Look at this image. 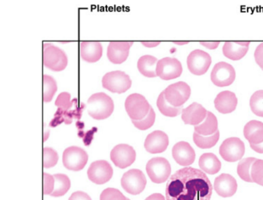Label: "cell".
I'll list each match as a JSON object with an SVG mask.
<instances>
[{"instance_id": "e0dca14e", "label": "cell", "mask_w": 263, "mask_h": 200, "mask_svg": "<svg viewBox=\"0 0 263 200\" xmlns=\"http://www.w3.org/2000/svg\"><path fill=\"white\" fill-rule=\"evenodd\" d=\"M169 138L162 130H155L148 134L145 142V148L151 153H160L166 150Z\"/></svg>"}, {"instance_id": "d590c367", "label": "cell", "mask_w": 263, "mask_h": 200, "mask_svg": "<svg viewBox=\"0 0 263 200\" xmlns=\"http://www.w3.org/2000/svg\"><path fill=\"white\" fill-rule=\"evenodd\" d=\"M251 177L253 183L263 186V160H256L252 164Z\"/></svg>"}, {"instance_id": "d6986e66", "label": "cell", "mask_w": 263, "mask_h": 200, "mask_svg": "<svg viewBox=\"0 0 263 200\" xmlns=\"http://www.w3.org/2000/svg\"><path fill=\"white\" fill-rule=\"evenodd\" d=\"M214 190L222 197L233 196L236 193L237 183L236 180L229 174H221L214 181Z\"/></svg>"}, {"instance_id": "603a6c76", "label": "cell", "mask_w": 263, "mask_h": 200, "mask_svg": "<svg viewBox=\"0 0 263 200\" xmlns=\"http://www.w3.org/2000/svg\"><path fill=\"white\" fill-rule=\"evenodd\" d=\"M103 55V46L98 41H82L80 43V56L88 62H96Z\"/></svg>"}, {"instance_id": "f546056e", "label": "cell", "mask_w": 263, "mask_h": 200, "mask_svg": "<svg viewBox=\"0 0 263 200\" xmlns=\"http://www.w3.org/2000/svg\"><path fill=\"white\" fill-rule=\"evenodd\" d=\"M220 132L219 130H217L214 135L209 136H201L197 132H194V142L195 144L201 149H209L215 146L217 144L218 141L219 140Z\"/></svg>"}, {"instance_id": "cb8c5ba5", "label": "cell", "mask_w": 263, "mask_h": 200, "mask_svg": "<svg viewBox=\"0 0 263 200\" xmlns=\"http://www.w3.org/2000/svg\"><path fill=\"white\" fill-rule=\"evenodd\" d=\"M243 135L250 144H260L263 142V123L260 121L248 122L243 128Z\"/></svg>"}, {"instance_id": "d6a6232c", "label": "cell", "mask_w": 263, "mask_h": 200, "mask_svg": "<svg viewBox=\"0 0 263 200\" xmlns=\"http://www.w3.org/2000/svg\"><path fill=\"white\" fill-rule=\"evenodd\" d=\"M252 113L258 117H263V90L254 92L250 100Z\"/></svg>"}, {"instance_id": "8992f818", "label": "cell", "mask_w": 263, "mask_h": 200, "mask_svg": "<svg viewBox=\"0 0 263 200\" xmlns=\"http://www.w3.org/2000/svg\"><path fill=\"white\" fill-rule=\"evenodd\" d=\"M146 170L152 182L160 184L168 180L171 173V166L164 158L156 157L148 162Z\"/></svg>"}, {"instance_id": "9a60e30c", "label": "cell", "mask_w": 263, "mask_h": 200, "mask_svg": "<svg viewBox=\"0 0 263 200\" xmlns=\"http://www.w3.org/2000/svg\"><path fill=\"white\" fill-rule=\"evenodd\" d=\"M113 172V168L108 162L98 161L91 164L87 173L91 182L95 184L103 185L111 180Z\"/></svg>"}, {"instance_id": "7bdbcfd3", "label": "cell", "mask_w": 263, "mask_h": 200, "mask_svg": "<svg viewBox=\"0 0 263 200\" xmlns=\"http://www.w3.org/2000/svg\"><path fill=\"white\" fill-rule=\"evenodd\" d=\"M251 148L256 152L263 153V142L260 144H250Z\"/></svg>"}, {"instance_id": "f1b7e54d", "label": "cell", "mask_w": 263, "mask_h": 200, "mask_svg": "<svg viewBox=\"0 0 263 200\" xmlns=\"http://www.w3.org/2000/svg\"><path fill=\"white\" fill-rule=\"evenodd\" d=\"M157 106L160 113L165 117H176L179 116L182 112L181 107H175L170 104L165 100L164 93L162 92L159 96L157 100Z\"/></svg>"}, {"instance_id": "1f68e13d", "label": "cell", "mask_w": 263, "mask_h": 200, "mask_svg": "<svg viewBox=\"0 0 263 200\" xmlns=\"http://www.w3.org/2000/svg\"><path fill=\"white\" fill-rule=\"evenodd\" d=\"M57 91L56 81L49 75H43V100L44 102L52 101Z\"/></svg>"}, {"instance_id": "2e32d148", "label": "cell", "mask_w": 263, "mask_h": 200, "mask_svg": "<svg viewBox=\"0 0 263 200\" xmlns=\"http://www.w3.org/2000/svg\"><path fill=\"white\" fill-rule=\"evenodd\" d=\"M133 42L111 41L107 48V58L116 64H122L127 60Z\"/></svg>"}, {"instance_id": "83f0119b", "label": "cell", "mask_w": 263, "mask_h": 200, "mask_svg": "<svg viewBox=\"0 0 263 200\" xmlns=\"http://www.w3.org/2000/svg\"><path fill=\"white\" fill-rule=\"evenodd\" d=\"M53 176L54 178V187L50 195L53 197L63 196L69 190L71 182L65 174H56Z\"/></svg>"}, {"instance_id": "6da1fadb", "label": "cell", "mask_w": 263, "mask_h": 200, "mask_svg": "<svg viewBox=\"0 0 263 200\" xmlns=\"http://www.w3.org/2000/svg\"><path fill=\"white\" fill-rule=\"evenodd\" d=\"M212 185L206 174L201 170L185 167L177 170L167 183V200H211Z\"/></svg>"}, {"instance_id": "4fadbf2b", "label": "cell", "mask_w": 263, "mask_h": 200, "mask_svg": "<svg viewBox=\"0 0 263 200\" xmlns=\"http://www.w3.org/2000/svg\"><path fill=\"white\" fill-rule=\"evenodd\" d=\"M182 73L181 63L177 58L165 57L159 60L157 64V76L165 81L177 79Z\"/></svg>"}, {"instance_id": "f35d334b", "label": "cell", "mask_w": 263, "mask_h": 200, "mask_svg": "<svg viewBox=\"0 0 263 200\" xmlns=\"http://www.w3.org/2000/svg\"><path fill=\"white\" fill-rule=\"evenodd\" d=\"M44 194L51 195L54 190V178L50 174L44 172Z\"/></svg>"}, {"instance_id": "60d3db41", "label": "cell", "mask_w": 263, "mask_h": 200, "mask_svg": "<svg viewBox=\"0 0 263 200\" xmlns=\"http://www.w3.org/2000/svg\"><path fill=\"white\" fill-rule=\"evenodd\" d=\"M69 200H92L87 193L83 191H76L72 193Z\"/></svg>"}, {"instance_id": "c3c4849f", "label": "cell", "mask_w": 263, "mask_h": 200, "mask_svg": "<svg viewBox=\"0 0 263 200\" xmlns=\"http://www.w3.org/2000/svg\"><path fill=\"white\" fill-rule=\"evenodd\" d=\"M262 71H263V69H262Z\"/></svg>"}, {"instance_id": "ab89813d", "label": "cell", "mask_w": 263, "mask_h": 200, "mask_svg": "<svg viewBox=\"0 0 263 200\" xmlns=\"http://www.w3.org/2000/svg\"><path fill=\"white\" fill-rule=\"evenodd\" d=\"M254 58L258 66L263 69V43H260L256 48L254 52Z\"/></svg>"}, {"instance_id": "d4e9b609", "label": "cell", "mask_w": 263, "mask_h": 200, "mask_svg": "<svg viewBox=\"0 0 263 200\" xmlns=\"http://www.w3.org/2000/svg\"><path fill=\"white\" fill-rule=\"evenodd\" d=\"M199 165L205 173L215 174L220 171L221 163L214 153H205L199 158Z\"/></svg>"}, {"instance_id": "74e56055", "label": "cell", "mask_w": 263, "mask_h": 200, "mask_svg": "<svg viewBox=\"0 0 263 200\" xmlns=\"http://www.w3.org/2000/svg\"><path fill=\"white\" fill-rule=\"evenodd\" d=\"M100 200H128L118 189L107 188L101 193Z\"/></svg>"}, {"instance_id": "ee69618b", "label": "cell", "mask_w": 263, "mask_h": 200, "mask_svg": "<svg viewBox=\"0 0 263 200\" xmlns=\"http://www.w3.org/2000/svg\"><path fill=\"white\" fill-rule=\"evenodd\" d=\"M145 200H165L164 195L161 194V193H154V194L151 195Z\"/></svg>"}, {"instance_id": "30bf717a", "label": "cell", "mask_w": 263, "mask_h": 200, "mask_svg": "<svg viewBox=\"0 0 263 200\" xmlns=\"http://www.w3.org/2000/svg\"><path fill=\"white\" fill-rule=\"evenodd\" d=\"M219 153L224 161L235 163L242 159L245 153V145L240 139L228 138L222 143Z\"/></svg>"}, {"instance_id": "4316f807", "label": "cell", "mask_w": 263, "mask_h": 200, "mask_svg": "<svg viewBox=\"0 0 263 200\" xmlns=\"http://www.w3.org/2000/svg\"><path fill=\"white\" fill-rule=\"evenodd\" d=\"M195 132L201 136H209L215 134L218 130V121L216 116L211 112L208 111L206 118L202 123L195 126Z\"/></svg>"}, {"instance_id": "ac0fdd59", "label": "cell", "mask_w": 263, "mask_h": 200, "mask_svg": "<svg viewBox=\"0 0 263 200\" xmlns=\"http://www.w3.org/2000/svg\"><path fill=\"white\" fill-rule=\"evenodd\" d=\"M173 157L179 165L188 166L194 163L196 152L189 143L180 142L173 147Z\"/></svg>"}, {"instance_id": "bcb514c9", "label": "cell", "mask_w": 263, "mask_h": 200, "mask_svg": "<svg viewBox=\"0 0 263 200\" xmlns=\"http://www.w3.org/2000/svg\"><path fill=\"white\" fill-rule=\"evenodd\" d=\"M174 43L177 44V45L179 46H183L186 45V44H188L190 43L189 41H174Z\"/></svg>"}, {"instance_id": "4dcf8cb0", "label": "cell", "mask_w": 263, "mask_h": 200, "mask_svg": "<svg viewBox=\"0 0 263 200\" xmlns=\"http://www.w3.org/2000/svg\"><path fill=\"white\" fill-rule=\"evenodd\" d=\"M256 160L255 158H247L239 162L237 165V174L245 182L253 183L251 177V168Z\"/></svg>"}, {"instance_id": "7dc6e473", "label": "cell", "mask_w": 263, "mask_h": 200, "mask_svg": "<svg viewBox=\"0 0 263 200\" xmlns=\"http://www.w3.org/2000/svg\"><path fill=\"white\" fill-rule=\"evenodd\" d=\"M128 200H130V199H128Z\"/></svg>"}, {"instance_id": "7c38bea8", "label": "cell", "mask_w": 263, "mask_h": 200, "mask_svg": "<svg viewBox=\"0 0 263 200\" xmlns=\"http://www.w3.org/2000/svg\"><path fill=\"white\" fill-rule=\"evenodd\" d=\"M235 71L232 65L224 62L215 64L211 72V81L217 87H227L231 85L235 79Z\"/></svg>"}, {"instance_id": "7402d4cb", "label": "cell", "mask_w": 263, "mask_h": 200, "mask_svg": "<svg viewBox=\"0 0 263 200\" xmlns=\"http://www.w3.org/2000/svg\"><path fill=\"white\" fill-rule=\"evenodd\" d=\"M250 41H228L222 47L224 56L232 60H239L247 55Z\"/></svg>"}, {"instance_id": "484cf974", "label": "cell", "mask_w": 263, "mask_h": 200, "mask_svg": "<svg viewBox=\"0 0 263 200\" xmlns=\"http://www.w3.org/2000/svg\"><path fill=\"white\" fill-rule=\"evenodd\" d=\"M158 60L156 57L151 55H145L139 58L137 68L143 76L148 78L158 77L156 73L157 64Z\"/></svg>"}, {"instance_id": "ba28073f", "label": "cell", "mask_w": 263, "mask_h": 200, "mask_svg": "<svg viewBox=\"0 0 263 200\" xmlns=\"http://www.w3.org/2000/svg\"><path fill=\"white\" fill-rule=\"evenodd\" d=\"M165 100L175 107H181L190 99L192 90L185 82L179 81L169 85L164 91Z\"/></svg>"}, {"instance_id": "ffe728a7", "label": "cell", "mask_w": 263, "mask_h": 200, "mask_svg": "<svg viewBox=\"0 0 263 200\" xmlns=\"http://www.w3.org/2000/svg\"><path fill=\"white\" fill-rule=\"evenodd\" d=\"M208 111L198 103L194 102L182 110V120L186 125L197 126L206 118Z\"/></svg>"}, {"instance_id": "277c9868", "label": "cell", "mask_w": 263, "mask_h": 200, "mask_svg": "<svg viewBox=\"0 0 263 200\" xmlns=\"http://www.w3.org/2000/svg\"><path fill=\"white\" fill-rule=\"evenodd\" d=\"M102 85L105 89L112 93L123 94L132 86L130 77L121 71H112L103 76Z\"/></svg>"}, {"instance_id": "44dd1931", "label": "cell", "mask_w": 263, "mask_h": 200, "mask_svg": "<svg viewBox=\"0 0 263 200\" xmlns=\"http://www.w3.org/2000/svg\"><path fill=\"white\" fill-rule=\"evenodd\" d=\"M237 98L234 93L224 91L217 95L214 100V106L220 113L230 114L236 109Z\"/></svg>"}, {"instance_id": "f6af8a7d", "label": "cell", "mask_w": 263, "mask_h": 200, "mask_svg": "<svg viewBox=\"0 0 263 200\" xmlns=\"http://www.w3.org/2000/svg\"><path fill=\"white\" fill-rule=\"evenodd\" d=\"M141 43L147 48H155L160 45V41H142Z\"/></svg>"}, {"instance_id": "9c48e42d", "label": "cell", "mask_w": 263, "mask_h": 200, "mask_svg": "<svg viewBox=\"0 0 263 200\" xmlns=\"http://www.w3.org/2000/svg\"><path fill=\"white\" fill-rule=\"evenodd\" d=\"M86 151L79 147L71 146L66 149L63 154V163L68 170L79 171L88 163Z\"/></svg>"}, {"instance_id": "52a82bcc", "label": "cell", "mask_w": 263, "mask_h": 200, "mask_svg": "<svg viewBox=\"0 0 263 200\" xmlns=\"http://www.w3.org/2000/svg\"><path fill=\"white\" fill-rule=\"evenodd\" d=\"M121 184L127 193L134 195H139L145 189L147 180L141 170L132 169L123 175Z\"/></svg>"}, {"instance_id": "8d00e7d4", "label": "cell", "mask_w": 263, "mask_h": 200, "mask_svg": "<svg viewBox=\"0 0 263 200\" xmlns=\"http://www.w3.org/2000/svg\"><path fill=\"white\" fill-rule=\"evenodd\" d=\"M76 100L71 101V95L68 92H62L57 97L55 101V105L59 108L64 109V110L69 111L70 108L73 106L74 102Z\"/></svg>"}, {"instance_id": "5bb4252c", "label": "cell", "mask_w": 263, "mask_h": 200, "mask_svg": "<svg viewBox=\"0 0 263 200\" xmlns=\"http://www.w3.org/2000/svg\"><path fill=\"white\" fill-rule=\"evenodd\" d=\"M136 151L133 147L127 144H119L114 147L110 153L111 161L118 168H126L135 163Z\"/></svg>"}, {"instance_id": "e575fe53", "label": "cell", "mask_w": 263, "mask_h": 200, "mask_svg": "<svg viewBox=\"0 0 263 200\" xmlns=\"http://www.w3.org/2000/svg\"><path fill=\"white\" fill-rule=\"evenodd\" d=\"M155 121H156V113L152 108H151L149 113L141 121H132L135 127L141 130H147L148 128L152 127L154 125Z\"/></svg>"}, {"instance_id": "5b68a950", "label": "cell", "mask_w": 263, "mask_h": 200, "mask_svg": "<svg viewBox=\"0 0 263 200\" xmlns=\"http://www.w3.org/2000/svg\"><path fill=\"white\" fill-rule=\"evenodd\" d=\"M149 103L143 96L133 94L126 98L125 108L132 121H141L149 113Z\"/></svg>"}, {"instance_id": "b9f144b4", "label": "cell", "mask_w": 263, "mask_h": 200, "mask_svg": "<svg viewBox=\"0 0 263 200\" xmlns=\"http://www.w3.org/2000/svg\"><path fill=\"white\" fill-rule=\"evenodd\" d=\"M201 46H204L205 48H209V50H215L219 46V41H201L200 42Z\"/></svg>"}, {"instance_id": "7a4b0ae2", "label": "cell", "mask_w": 263, "mask_h": 200, "mask_svg": "<svg viewBox=\"0 0 263 200\" xmlns=\"http://www.w3.org/2000/svg\"><path fill=\"white\" fill-rule=\"evenodd\" d=\"M88 113L95 120H104L113 113V100L105 93L92 95L88 100Z\"/></svg>"}, {"instance_id": "836d02e7", "label": "cell", "mask_w": 263, "mask_h": 200, "mask_svg": "<svg viewBox=\"0 0 263 200\" xmlns=\"http://www.w3.org/2000/svg\"><path fill=\"white\" fill-rule=\"evenodd\" d=\"M59 161V155L57 151L51 147H44L43 149V166L45 168H50L56 165Z\"/></svg>"}, {"instance_id": "3957f363", "label": "cell", "mask_w": 263, "mask_h": 200, "mask_svg": "<svg viewBox=\"0 0 263 200\" xmlns=\"http://www.w3.org/2000/svg\"><path fill=\"white\" fill-rule=\"evenodd\" d=\"M43 64L50 70L60 72L67 67L68 64L67 55L57 46L50 43H44Z\"/></svg>"}, {"instance_id": "8fae6325", "label": "cell", "mask_w": 263, "mask_h": 200, "mask_svg": "<svg viewBox=\"0 0 263 200\" xmlns=\"http://www.w3.org/2000/svg\"><path fill=\"white\" fill-rule=\"evenodd\" d=\"M189 70L195 75H204L209 70L212 63L211 56L207 52L201 50H196L191 52L187 57Z\"/></svg>"}]
</instances>
